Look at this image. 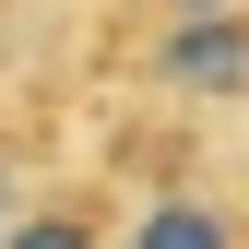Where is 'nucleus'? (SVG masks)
I'll list each match as a JSON object with an SVG mask.
<instances>
[{
  "label": "nucleus",
  "mask_w": 249,
  "mask_h": 249,
  "mask_svg": "<svg viewBox=\"0 0 249 249\" xmlns=\"http://www.w3.org/2000/svg\"><path fill=\"white\" fill-rule=\"evenodd\" d=\"M154 83H178V95H249V12H178L166 36H154Z\"/></svg>",
  "instance_id": "f257e3e1"
},
{
  "label": "nucleus",
  "mask_w": 249,
  "mask_h": 249,
  "mask_svg": "<svg viewBox=\"0 0 249 249\" xmlns=\"http://www.w3.org/2000/svg\"><path fill=\"white\" fill-rule=\"evenodd\" d=\"M131 249H237V226H226L213 202H190V190H166V202H154L142 226H131Z\"/></svg>",
  "instance_id": "f03ea898"
},
{
  "label": "nucleus",
  "mask_w": 249,
  "mask_h": 249,
  "mask_svg": "<svg viewBox=\"0 0 249 249\" xmlns=\"http://www.w3.org/2000/svg\"><path fill=\"white\" fill-rule=\"evenodd\" d=\"M0 249H95V226H83L71 202H48V213H12V226H0Z\"/></svg>",
  "instance_id": "7ed1b4c3"
},
{
  "label": "nucleus",
  "mask_w": 249,
  "mask_h": 249,
  "mask_svg": "<svg viewBox=\"0 0 249 249\" xmlns=\"http://www.w3.org/2000/svg\"><path fill=\"white\" fill-rule=\"evenodd\" d=\"M0 202H12V154H0Z\"/></svg>",
  "instance_id": "20e7f679"
},
{
  "label": "nucleus",
  "mask_w": 249,
  "mask_h": 249,
  "mask_svg": "<svg viewBox=\"0 0 249 249\" xmlns=\"http://www.w3.org/2000/svg\"><path fill=\"white\" fill-rule=\"evenodd\" d=\"M178 12H226V0H178Z\"/></svg>",
  "instance_id": "39448f33"
}]
</instances>
